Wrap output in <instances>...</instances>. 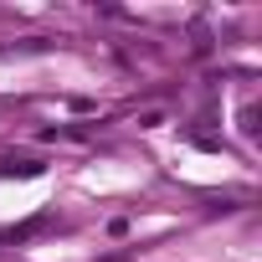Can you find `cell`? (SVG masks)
Segmentation results:
<instances>
[{
	"label": "cell",
	"instance_id": "cell-1",
	"mask_svg": "<svg viewBox=\"0 0 262 262\" xmlns=\"http://www.w3.org/2000/svg\"><path fill=\"white\" fill-rule=\"evenodd\" d=\"M47 165L41 160H26V155H6V165H0V175H6V180H36Z\"/></svg>",
	"mask_w": 262,
	"mask_h": 262
},
{
	"label": "cell",
	"instance_id": "cell-2",
	"mask_svg": "<svg viewBox=\"0 0 262 262\" xmlns=\"http://www.w3.org/2000/svg\"><path fill=\"white\" fill-rule=\"evenodd\" d=\"M242 134H247V139H257V103H247V108H242Z\"/></svg>",
	"mask_w": 262,
	"mask_h": 262
},
{
	"label": "cell",
	"instance_id": "cell-3",
	"mask_svg": "<svg viewBox=\"0 0 262 262\" xmlns=\"http://www.w3.org/2000/svg\"><path fill=\"white\" fill-rule=\"evenodd\" d=\"M190 36H195V52H211V31H206V21H195Z\"/></svg>",
	"mask_w": 262,
	"mask_h": 262
},
{
	"label": "cell",
	"instance_id": "cell-4",
	"mask_svg": "<svg viewBox=\"0 0 262 262\" xmlns=\"http://www.w3.org/2000/svg\"><path fill=\"white\" fill-rule=\"evenodd\" d=\"M160 123H165V113H160V108H149V113H139V128H160Z\"/></svg>",
	"mask_w": 262,
	"mask_h": 262
}]
</instances>
